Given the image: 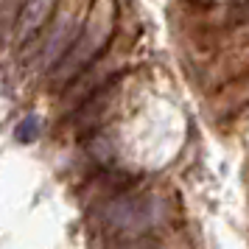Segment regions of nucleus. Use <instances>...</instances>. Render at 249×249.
I'll return each mask as SVG.
<instances>
[{
  "instance_id": "nucleus-1",
  "label": "nucleus",
  "mask_w": 249,
  "mask_h": 249,
  "mask_svg": "<svg viewBox=\"0 0 249 249\" xmlns=\"http://www.w3.org/2000/svg\"><path fill=\"white\" fill-rule=\"evenodd\" d=\"M90 224L98 241L162 235L182 227V207L177 191H171L168 185L137 182L124 196L92 207Z\"/></svg>"
},
{
  "instance_id": "nucleus-2",
  "label": "nucleus",
  "mask_w": 249,
  "mask_h": 249,
  "mask_svg": "<svg viewBox=\"0 0 249 249\" xmlns=\"http://www.w3.org/2000/svg\"><path fill=\"white\" fill-rule=\"evenodd\" d=\"M115 28H118V0H92L90 14L81 25L76 42L56 62V68L48 73V84H53V90L62 92L81 70H87L107 51L109 39L115 36Z\"/></svg>"
},
{
  "instance_id": "nucleus-3",
  "label": "nucleus",
  "mask_w": 249,
  "mask_h": 249,
  "mask_svg": "<svg viewBox=\"0 0 249 249\" xmlns=\"http://www.w3.org/2000/svg\"><path fill=\"white\" fill-rule=\"evenodd\" d=\"M90 6L92 0H56L48 25L31 42H25L20 48V56L23 59L39 56V65L48 68V73H51L56 68L59 59L70 51V45L76 42L81 25H84L87 14H90Z\"/></svg>"
},
{
  "instance_id": "nucleus-4",
  "label": "nucleus",
  "mask_w": 249,
  "mask_h": 249,
  "mask_svg": "<svg viewBox=\"0 0 249 249\" xmlns=\"http://www.w3.org/2000/svg\"><path fill=\"white\" fill-rule=\"evenodd\" d=\"M135 39V28L129 31V34H121L118 39H109V45H107V51H104L101 56L92 62L87 70H81L76 79L70 81L68 87L62 90V98H59V109L65 115H70L76 107H81V104L87 101L90 95H95L98 90H104L107 84H112L115 79H118V70H121V65L126 62V56H129V51H132V42Z\"/></svg>"
},
{
  "instance_id": "nucleus-5",
  "label": "nucleus",
  "mask_w": 249,
  "mask_h": 249,
  "mask_svg": "<svg viewBox=\"0 0 249 249\" xmlns=\"http://www.w3.org/2000/svg\"><path fill=\"white\" fill-rule=\"evenodd\" d=\"M121 84L124 79L118 76L112 84H107L104 90H98L95 95H90L81 104L79 109H73V115H68V124H73L79 137H90L92 132H98L115 112V104L121 98Z\"/></svg>"
},
{
  "instance_id": "nucleus-6",
  "label": "nucleus",
  "mask_w": 249,
  "mask_h": 249,
  "mask_svg": "<svg viewBox=\"0 0 249 249\" xmlns=\"http://www.w3.org/2000/svg\"><path fill=\"white\" fill-rule=\"evenodd\" d=\"M140 177L129 174V171H121V168H101L98 174L87 177V182L81 185V202L87 207H101V204L112 202L118 196H124L126 191H132Z\"/></svg>"
},
{
  "instance_id": "nucleus-7",
  "label": "nucleus",
  "mask_w": 249,
  "mask_h": 249,
  "mask_svg": "<svg viewBox=\"0 0 249 249\" xmlns=\"http://www.w3.org/2000/svg\"><path fill=\"white\" fill-rule=\"evenodd\" d=\"M53 6H56V0H23V9H20V17H17V28H14V36H17L20 45L31 42L45 28Z\"/></svg>"
},
{
  "instance_id": "nucleus-8",
  "label": "nucleus",
  "mask_w": 249,
  "mask_h": 249,
  "mask_svg": "<svg viewBox=\"0 0 249 249\" xmlns=\"http://www.w3.org/2000/svg\"><path fill=\"white\" fill-rule=\"evenodd\" d=\"M210 104H213L215 112H221V115L235 112L241 107H247L249 104V76H244V79H238V81H230L221 90H215Z\"/></svg>"
},
{
  "instance_id": "nucleus-9",
  "label": "nucleus",
  "mask_w": 249,
  "mask_h": 249,
  "mask_svg": "<svg viewBox=\"0 0 249 249\" xmlns=\"http://www.w3.org/2000/svg\"><path fill=\"white\" fill-rule=\"evenodd\" d=\"M20 9H23V0H0V45L3 48L12 39L14 28H17Z\"/></svg>"
}]
</instances>
